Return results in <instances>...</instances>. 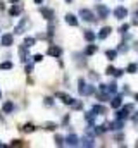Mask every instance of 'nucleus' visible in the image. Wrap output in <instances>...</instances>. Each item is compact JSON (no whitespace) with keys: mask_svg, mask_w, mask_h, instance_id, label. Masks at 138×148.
Listing matches in <instances>:
<instances>
[{"mask_svg":"<svg viewBox=\"0 0 138 148\" xmlns=\"http://www.w3.org/2000/svg\"><path fill=\"white\" fill-rule=\"evenodd\" d=\"M92 112H93L95 115H105V114H107V109H105L104 105H93V107H92Z\"/></svg>","mask_w":138,"mask_h":148,"instance_id":"11","label":"nucleus"},{"mask_svg":"<svg viewBox=\"0 0 138 148\" xmlns=\"http://www.w3.org/2000/svg\"><path fill=\"white\" fill-rule=\"evenodd\" d=\"M55 127H57V126H55L54 122H48V124H45V129H48V131H54Z\"/></svg>","mask_w":138,"mask_h":148,"instance_id":"31","label":"nucleus"},{"mask_svg":"<svg viewBox=\"0 0 138 148\" xmlns=\"http://www.w3.org/2000/svg\"><path fill=\"white\" fill-rule=\"evenodd\" d=\"M128 28H130L128 24H123V26H121V29H119V33H121V35H126V33H128Z\"/></svg>","mask_w":138,"mask_h":148,"instance_id":"29","label":"nucleus"},{"mask_svg":"<svg viewBox=\"0 0 138 148\" xmlns=\"http://www.w3.org/2000/svg\"><path fill=\"white\" fill-rule=\"evenodd\" d=\"M95 10H97V14H99V17H100V19H105V17L109 16V9H107L105 5H97V9H95Z\"/></svg>","mask_w":138,"mask_h":148,"instance_id":"8","label":"nucleus"},{"mask_svg":"<svg viewBox=\"0 0 138 148\" xmlns=\"http://www.w3.org/2000/svg\"><path fill=\"white\" fill-rule=\"evenodd\" d=\"M105 57H107L109 60H114V59L117 57V52H116V50H105Z\"/></svg>","mask_w":138,"mask_h":148,"instance_id":"20","label":"nucleus"},{"mask_svg":"<svg viewBox=\"0 0 138 148\" xmlns=\"http://www.w3.org/2000/svg\"><path fill=\"white\" fill-rule=\"evenodd\" d=\"M107 129H123V119L119 121H114L112 124H107Z\"/></svg>","mask_w":138,"mask_h":148,"instance_id":"14","label":"nucleus"},{"mask_svg":"<svg viewBox=\"0 0 138 148\" xmlns=\"http://www.w3.org/2000/svg\"><path fill=\"white\" fill-rule=\"evenodd\" d=\"M114 71H116V69H114L112 66H109V67L105 69V74H114Z\"/></svg>","mask_w":138,"mask_h":148,"instance_id":"34","label":"nucleus"},{"mask_svg":"<svg viewBox=\"0 0 138 148\" xmlns=\"http://www.w3.org/2000/svg\"><path fill=\"white\" fill-rule=\"evenodd\" d=\"M0 97H2V93H0Z\"/></svg>","mask_w":138,"mask_h":148,"instance_id":"41","label":"nucleus"},{"mask_svg":"<svg viewBox=\"0 0 138 148\" xmlns=\"http://www.w3.org/2000/svg\"><path fill=\"white\" fill-rule=\"evenodd\" d=\"M78 83H79V93H81V95H92V93L95 91V88H93L92 84H85L83 79H79Z\"/></svg>","mask_w":138,"mask_h":148,"instance_id":"2","label":"nucleus"},{"mask_svg":"<svg viewBox=\"0 0 138 148\" xmlns=\"http://www.w3.org/2000/svg\"><path fill=\"white\" fill-rule=\"evenodd\" d=\"M110 105H112L114 109H119V107L123 105V97H121V95H119V97H116V98L110 102Z\"/></svg>","mask_w":138,"mask_h":148,"instance_id":"17","label":"nucleus"},{"mask_svg":"<svg viewBox=\"0 0 138 148\" xmlns=\"http://www.w3.org/2000/svg\"><path fill=\"white\" fill-rule=\"evenodd\" d=\"M2 9H3V5H2V2H0V10H2Z\"/></svg>","mask_w":138,"mask_h":148,"instance_id":"39","label":"nucleus"},{"mask_svg":"<svg viewBox=\"0 0 138 148\" xmlns=\"http://www.w3.org/2000/svg\"><path fill=\"white\" fill-rule=\"evenodd\" d=\"M41 2H43V0H34V3H41Z\"/></svg>","mask_w":138,"mask_h":148,"instance_id":"37","label":"nucleus"},{"mask_svg":"<svg viewBox=\"0 0 138 148\" xmlns=\"http://www.w3.org/2000/svg\"><path fill=\"white\" fill-rule=\"evenodd\" d=\"M64 19H66V23H68L69 26H78V17H76V16H72V14H68Z\"/></svg>","mask_w":138,"mask_h":148,"instance_id":"13","label":"nucleus"},{"mask_svg":"<svg viewBox=\"0 0 138 148\" xmlns=\"http://www.w3.org/2000/svg\"><path fill=\"white\" fill-rule=\"evenodd\" d=\"M28 24H30V21H28V19L24 17V19H23V21H21V23H19L17 26H16V33H17V35H21V33H23V31L26 29V26H28Z\"/></svg>","mask_w":138,"mask_h":148,"instance_id":"10","label":"nucleus"},{"mask_svg":"<svg viewBox=\"0 0 138 148\" xmlns=\"http://www.w3.org/2000/svg\"><path fill=\"white\" fill-rule=\"evenodd\" d=\"M31 71H33V66H28V67H26V73L30 74V73H31Z\"/></svg>","mask_w":138,"mask_h":148,"instance_id":"36","label":"nucleus"},{"mask_svg":"<svg viewBox=\"0 0 138 148\" xmlns=\"http://www.w3.org/2000/svg\"><path fill=\"white\" fill-rule=\"evenodd\" d=\"M81 141H83V143H81L83 147H93V134L90 133V129H86V136H85Z\"/></svg>","mask_w":138,"mask_h":148,"instance_id":"5","label":"nucleus"},{"mask_svg":"<svg viewBox=\"0 0 138 148\" xmlns=\"http://www.w3.org/2000/svg\"><path fill=\"white\" fill-rule=\"evenodd\" d=\"M128 109H126V107H124V109H121V110H119V109H117V114H116V117H117V119H126V117H128Z\"/></svg>","mask_w":138,"mask_h":148,"instance_id":"18","label":"nucleus"},{"mask_svg":"<svg viewBox=\"0 0 138 148\" xmlns=\"http://www.w3.org/2000/svg\"><path fill=\"white\" fill-rule=\"evenodd\" d=\"M2 69H12V62H2Z\"/></svg>","mask_w":138,"mask_h":148,"instance_id":"30","label":"nucleus"},{"mask_svg":"<svg viewBox=\"0 0 138 148\" xmlns=\"http://www.w3.org/2000/svg\"><path fill=\"white\" fill-rule=\"evenodd\" d=\"M85 40H86V41H90V43H93V40H95L93 31H85Z\"/></svg>","mask_w":138,"mask_h":148,"instance_id":"22","label":"nucleus"},{"mask_svg":"<svg viewBox=\"0 0 138 148\" xmlns=\"http://www.w3.org/2000/svg\"><path fill=\"white\" fill-rule=\"evenodd\" d=\"M12 110H14V103H12V102H5V103H3V112H5V114H10Z\"/></svg>","mask_w":138,"mask_h":148,"instance_id":"19","label":"nucleus"},{"mask_svg":"<svg viewBox=\"0 0 138 148\" xmlns=\"http://www.w3.org/2000/svg\"><path fill=\"white\" fill-rule=\"evenodd\" d=\"M33 60H34V62H41V60H43V55H40V53H36V55L33 57Z\"/></svg>","mask_w":138,"mask_h":148,"instance_id":"33","label":"nucleus"},{"mask_svg":"<svg viewBox=\"0 0 138 148\" xmlns=\"http://www.w3.org/2000/svg\"><path fill=\"white\" fill-rule=\"evenodd\" d=\"M95 52H97V47H95V45L92 43V45H90V47L86 48V55H93Z\"/></svg>","mask_w":138,"mask_h":148,"instance_id":"25","label":"nucleus"},{"mask_svg":"<svg viewBox=\"0 0 138 148\" xmlns=\"http://www.w3.org/2000/svg\"><path fill=\"white\" fill-rule=\"evenodd\" d=\"M135 98H137V100H138V93H137V95H135Z\"/></svg>","mask_w":138,"mask_h":148,"instance_id":"40","label":"nucleus"},{"mask_svg":"<svg viewBox=\"0 0 138 148\" xmlns=\"http://www.w3.org/2000/svg\"><path fill=\"white\" fill-rule=\"evenodd\" d=\"M9 2H12V3H17V0H9Z\"/></svg>","mask_w":138,"mask_h":148,"instance_id":"38","label":"nucleus"},{"mask_svg":"<svg viewBox=\"0 0 138 148\" xmlns=\"http://www.w3.org/2000/svg\"><path fill=\"white\" fill-rule=\"evenodd\" d=\"M34 43H36V40H34L33 36H28L26 40H24V47H28V48H31Z\"/></svg>","mask_w":138,"mask_h":148,"instance_id":"21","label":"nucleus"},{"mask_svg":"<svg viewBox=\"0 0 138 148\" xmlns=\"http://www.w3.org/2000/svg\"><path fill=\"white\" fill-rule=\"evenodd\" d=\"M21 14V5H14L10 9V16H19Z\"/></svg>","mask_w":138,"mask_h":148,"instance_id":"23","label":"nucleus"},{"mask_svg":"<svg viewBox=\"0 0 138 148\" xmlns=\"http://www.w3.org/2000/svg\"><path fill=\"white\" fill-rule=\"evenodd\" d=\"M114 16L121 21V19H124V17L128 16V10H126L124 7H116V9H114Z\"/></svg>","mask_w":138,"mask_h":148,"instance_id":"6","label":"nucleus"},{"mask_svg":"<svg viewBox=\"0 0 138 148\" xmlns=\"http://www.w3.org/2000/svg\"><path fill=\"white\" fill-rule=\"evenodd\" d=\"M93 119H95V114H93V112L90 110V112H88V114H86V121H88V122H92V124H93Z\"/></svg>","mask_w":138,"mask_h":148,"instance_id":"28","label":"nucleus"},{"mask_svg":"<svg viewBox=\"0 0 138 148\" xmlns=\"http://www.w3.org/2000/svg\"><path fill=\"white\" fill-rule=\"evenodd\" d=\"M79 17L86 23H95V14L90 10V9H81L79 10Z\"/></svg>","mask_w":138,"mask_h":148,"instance_id":"1","label":"nucleus"},{"mask_svg":"<svg viewBox=\"0 0 138 148\" xmlns=\"http://www.w3.org/2000/svg\"><path fill=\"white\" fill-rule=\"evenodd\" d=\"M12 43H14V36L12 35H3L2 36V45L3 47H10Z\"/></svg>","mask_w":138,"mask_h":148,"instance_id":"12","label":"nucleus"},{"mask_svg":"<svg viewBox=\"0 0 138 148\" xmlns=\"http://www.w3.org/2000/svg\"><path fill=\"white\" fill-rule=\"evenodd\" d=\"M57 98H61V102H62V103H66V105H72V102H74L68 93H62V91H59V93H57Z\"/></svg>","mask_w":138,"mask_h":148,"instance_id":"7","label":"nucleus"},{"mask_svg":"<svg viewBox=\"0 0 138 148\" xmlns=\"http://www.w3.org/2000/svg\"><path fill=\"white\" fill-rule=\"evenodd\" d=\"M54 103V98H45V105H52Z\"/></svg>","mask_w":138,"mask_h":148,"instance_id":"35","label":"nucleus"},{"mask_svg":"<svg viewBox=\"0 0 138 148\" xmlns=\"http://www.w3.org/2000/svg\"><path fill=\"white\" fill-rule=\"evenodd\" d=\"M79 141H81V140H79L76 134H69L68 138H64V143L69 145V147H78V145H81Z\"/></svg>","mask_w":138,"mask_h":148,"instance_id":"3","label":"nucleus"},{"mask_svg":"<svg viewBox=\"0 0 138 148\" xmlns=\"http://www.w3.org/2000/svg\"><path fill=\"white\" fill-rule=\"evenodd\" d=\"M19 53H21V62H26L28 60V47H21Z\"/></svg>","mask_w":138,"mask_h":148,"instance_id":"16","label":"nucleus"},{"mask_svg":"<svg viewBox=\"0 0 138 148\" xmlns=\"http://www.w3.org/2000/svg\"><path fill=\"white\" fill-rule=\"evenodd\" d=\"M40 14H41L45 19H48V21L54 17V10H52V9H47V7H41V9H40Z\"/></svg>","mask_w":138,"mask_h":148,"instance_id":"9","label":"nucleus"},{"mask_svg":"<svg viewBox=\"0 0 138 148\" xmlns=\"http://www.w3.org/2000/svg\"><path fill=\"white\" fill-rule=\"evenodd\" d=\"M21 129H23L24 133H33V131H34V126H33V124H24Z\"/></svg>","mask_w":138,"mask_h":148,"instance_id":"24","label":"nucleus"},{"mask_svg":"<svg viewBox=\"0 0 138 148\" xmlns=\"http://www.w3.org/2000/svg\"><path fill=\"white\" fill-rule=\"evenodd\" d=\"M48 55H52V57L59 59V57L62 55V48H61V47H57V45H50V47H48Z\"/></svg>","mask_w":138,"mask_h":148,"instance_id":"4","label":"nucleus"},{"mask_svg":"<svg viewBox=\"0 0 138 148\" xmlns=\"http://www.w3.org/2000/svg\"><path fill=\"white\" fill-rule=\"evenodd\" d=\"M126 71H128V73H130V74H135V73H137V71H138V66H137V64H130Z\"/></svg>","mask_w":138,"mask_h":148,"instance_id":"26","label":"nucleus"},{"mask_svg":"<svg viewBox=\"0 0 138 148\" xmlns=\"http://www.w3.org/2000/svg\"><path fill=\"white\" fill-rule=\"evenodd\" d=\"M68 2H71V0H68Z\"/></svg>","mask_w":138,"mask_h":148,"instance_id":"42","label":"nucleus"},{"mask_svg":"<svg viewBox=\"0 0 138 148\" xmlns=\"http://www.w3.org/2000/svg\"><path fill=\"white\" fill-rule=\"evenodd\" d=\"M123 74H124V71H123V69H116V71H114V76H116V77H121Z\"/></svg>","mask_w":138,"mask_h":148,"instance_id":"32","label":"nucleus"},{"mask_svg":"<svg viewBox=\"0 0 138 148\" xmlns=\"http://www.w3.org/2000/svg\"><path fill=\"white\" fill-rule=\"evenodd\" d=\"M55 143H57L59 147H62V145H64V138H62L61 134H57V136H55Z\"/></svg>","mask_w":138,"mask_h":148,"instance_id":"27","label":"nucleus"},{"mask_svg":"<svg viewBox=\"0 0 138 148\" xmlns=\"http://www.w3.org/2000/svg\"><path fill=\"white\" fill-rule=\"evenodd\" d=\"M110 31H112V29H110L109 26L102 28V29H100V33H99V38H100V40H105V38L109 36V35H110Z\"/></svg>","mask_w":138,"mask_h":148,"instance_id":"15","label":"nucleus"}]
</instances>
